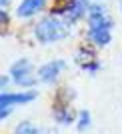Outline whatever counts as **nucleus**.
<instances>
[{
    "mask_svg": "<svg viewBox=\"0 0 122 134\" xmlns=\"http://www.w3.org/2000/svg\"><path fill=\"white\" fill-rule=\"evenodd\" d=\"M72 32V26L62 20L56 14H48L42 16L38 22L32 26V36L38 44H54V42H62L66 40Z\"/></svg>",
    "mask_w": 122,
    "mask_h": 134,
    "instance_id": "1",
    "label": "nucleus"
},
{
    "mask_svg": "<svg viewBox=\"0 0 122 134\" xmlns=\"http://www.w3.org/2000/svg\"><path fill=\"white\" fill-rule=\"evenodd\" d=\"M8 74L12 76V84L18 88H36L38 84V68L30 58H18L10 64Z\"/></svg>",
    "mask_w": 122,
    "mask_h": 134,
    "instance_id": "2",
    "label": "nucleus"
},
{
    "mask_svg": "<svg viewBox=\"0 0 122 134\" xmlns=\"http://www.w3.org/2000/svg\"><path fill=\"white\" fill-rule=\"evenodd\" d=\"M88 8H90V0H62L58 6H54L50 10V14H56L62 20H66L70 26H74L82 18H86Z\"/></svg>",
    "mask_w": 122,
    "mask_h": 134,
    "instance_id": "3",
    "label": "nucleus"
},
{
    "mask_svg": "<svg viewBox=\"0 0 122 134\" xmlns=\"http://www.w3.org/2000/svg\"><path fill=\"white\" fill-rule=\"evenodd\" d=\"M38 98V90L22 88V90H2L0 92V106H24Z\"/></svg>",
    "mask_w": 122,
    "mask_h": 134,
    "instance_id": "4",
    "label": "nucleus"
},
{
    "mask_svg": "<svg viewBox=\"0 0 122 134\" xmlns=\"http://www.w3.org/2000/svg\"><path fill=\"white\" fill-rule=\"evenodd\" d=\"M66 68H68V64L62 58H54V60H48L44 64H40L38 66V82L48 84V86L50 84H56Z\"/></svg>",
    "mask_w": 122,
    "mask_h": 134,
    "instance_id": "5",
    "label": "nucleus"
},
{
    "mask_svg": "<svg viewBox=\"0 0 122 134\" xmlns=\"http://www.w3.org/2000/svg\"><path fill=\"white\" fill-rule=\"evenodd\" d=\"M86 26H88V30L90 28H112L114 20L108 16V10L102 4L90 2V8L86 12Z\"/></svg>",
    "mask_w": 122,
    "mask_h": 134,
    "instance_id": "6",
    "label": "nucleus"
},
{
    "mask_svg": "<svg viewBox=\"0 0 122 134\" xmlns=\"http://www.w3.org/2000/svg\"><path fill=\"white\" fill-rule=\"evenodd\" d=\"M52 116H54L56 124H60V126H72V124H76L78 112L74 110L72 104L54 100L52 102Z\"/></svg>",
    "mask_w": 122,
    "mask_h": 134,
    "instance_id": "7",
    "label": "nucleus"
},
{
    "mask_svg": "<svg viewBox=\"0 0 122 134\" xmlns=\"http://www.w3.org/2000/svg\"><path fill=\"white\" fill-rule=\"evenodd\" d=\"M46 6H48V0H22L16 6V16L20 20H30L38 16L40 12H44Z\"/></svg>",
    "mask_w": 122,
    "mask_h": 134,
    "instance_id": "8",
    "label": "nucleus"
},
{
    "mask_svg": "<svg viewBox=\"0 0 122 134\" xmlns=\"http://www.w3.org/2000/svg\"><path fill=\"white\" fill-rule=\"evenodd\" d=\"M86 42L90 46L98 48H106L112 42V28H90L86 30Z\"/></svg>",
    "mask_w": 122,
    "mask_h": 134,
    "instance_id": "9",
    "label": "nucleus"
},
{
    "mask_svg": "<svg viewBox=\"0 0 122 134\" xmlns=\"http://www.w3.org/2000/svg\"><path fill=\"white\" fill-rule=\"evenodd\" d=\"M94 60H98V58H96V48L90 46L88 42H86L84 46H80V48L76 50V54H74V62H76L80 68L86 66L88 62H94Z\"/></svg>",
    "mask_w": 122,
    "mask_h": 134,
    "instance_id": "10",
    "label": "nucleus"
},
{
    "mask_svg": "<svg viewBox=\"0 0 122 134\" xmlns=\"http://www.w3.org/2000/svg\"><path fill=\"white\" fill-rule=\"evenodd\" d=\"M12 134H44L42 128L38 124H34L32 120H20V122L14 126V132Z\"/></svg>",
    "mask_w": 122,
    "mask_h": 134,
    "instance_id": "11",
    "label": "nucleus"
},
{
    "mask_svg": "<svg viewBox=\"0 0 122 134\" xmlns=\"http://www.w3.org/2000/svg\"><path fill=\"white\" fill-rule=\"evenodd\" d=\"M90 124H92V114H90V110H86V108H82V110H78V116H76V130L78 132H86V130L90 128Z\"/></svg>",
    "mask_w": 122,
    "mask_h": 134,
    "instance_id": "12",
    "label": "nucleus"
},
{
    "mask_svg": "<svg viewBox=\"0 0 122 134\" xmlns=\"http://www.w3.org/2000/svg\"><path fill=\"white\" fill-rule=\"evenodd\" d=\"M74 98H76V90L72 86H60V88L56 90V96H54V100L66 102V104H72Z\"/></svg>",
    "mask_w": 122,
    "mask_h": 134,
    "instance_id": "13",
    "label": "nucleus"
},
{
    "mask_svg": "<svg viewBox=\"0 0 122 134\" xmlns=\"http://www.w3.org/2000/svg\"><path fill=\"white\" fill-rule=\"evenodd\" d=\"M10 82H12V76L10 74H0V90H8V86H10Z\"/></svg>",
    "mask_w": 122,
    "mask_h": 134,
    "instance_id": "14",
    "label": "nucleus"
},
{
    "mask_svg": "<svg viewBox=\"0 0 122 134\" xmlns=\"http://www.w3.org/2000/svg\"><path fill=\"white\" fill-rule=\"evenodd\" d=\"M14 106H0V122H6V118L12 114Z\"/></svg>",
    "mask_w": 122,
    "mask_h": 134,
    "instance_id": "15",
    "label": "nucleus"
},
{
    "mask_svg": "<svg viewBox=\"0 0 122 134\" xmlns=\"http://www.w3.org/2000/svg\"><path fill=\"white\" fill-rule=\"evenodd\" d=\"M8 20H10V18H8V12H6V8H2V10H0V22H2V26H6Z\"/></svg>",
    "mask_w": 122,
    "mask_h": 134,
    "instance_id": "16",
    "label": "nucleus"
},
{
    "mask_svg": "<svg viewBox=\"0 0 122 134\" xmlns=\"http://www.w3.org/2000/svg\"><path fill=\"white\" fill-rule=\"evenodd\" d=\"M0 6H2V8H6V10H8V6H10V0H0Z\"/></svg>",
    "mask_w": 122,
    "mask_h": 134,
    "instance_id": "17",
    "label": "nucleus"
},
{
    "mask_svg": "<svg viewBox=\"0 0 122 134\" xmlns=\"http://www.w3.org/2000/svg\"><path fill=\"white\" fill-rule=\"evenodd\" d=\"M120 12H122V0H120Z\"/></svg>",
    "mask_w": 122,
    "mask_h": 134,
    "instance_id": "18",
    "label": "nucleus"
},
{
    "mask_svg": "<svg viewBox=\"0 0 122 134\" xmlns=\"http://www.w3.org/2000/svg\"><path fill=\"white\" fill-rule=\"evenodd\" d=\"M90 2H98V0H90Z\"/></svg>",
    "mask_w": 122,
    "mask_h": 134,
    "instance_id": "19",
    "label": "nucleus"
}]
</instances>
